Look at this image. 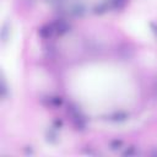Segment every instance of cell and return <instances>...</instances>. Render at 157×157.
Segmentation results:
<instances>
[{"mask_svg": "<svg viewBox=\"0 0 157 157\" xmlns=\"http://www.w3.org/2000/svg\"><path fill=\"white\" fill-rule=\"evenodd\" d=\"M69 91L85 108L107 110L129 103L135 96V85L128 71L118 65L94 63L71 74Z\"/></svg>", "mask_w": 157, "mask_h": 157, "instance_id": "6da1fadb", "label": "cell"}, {"mask_svg": "<svg viewBox=\"0 0 157 157\" xmlns=\"http://www.w3.org/2000/svg\"><path fill=\"white\" fill-rule=\"evenodd\" d=\"M125 28L130 36L141 40V42H151L153 39V34L147 22L137 15L129 16L125 20Z\"/></svg>", "mask_w": 157, "mask_h": 157, "instance_id": "7a4b0ae2", "label": "cell"}, {"mask_svg": "<svg viewBox=\"0 0 157 157\" xmlns=\"http://www.w3.org/2000/svg\"><path fill=\"white\" fill-rule=\"evenodd\" d=\"M18 43H20V37L15 34L12 39L9 42L7 49L2 52V69L9 78L10 77L12 78L15 76L17 58H18Z\"/></svg>", "mask_w": 157, "mask_h": 157, "instance_id": "3957f363", "label": "cell"}]
</instances>
